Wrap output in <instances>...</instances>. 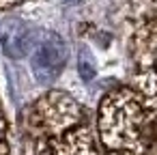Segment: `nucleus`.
Segmentation results:
<instances>
[{
    "label": "nucleus",
    "mask_w": 157,
    "mask_h": 155,
    "mask_svg": "<svg viewBox=\"0 0 157 155\" xmlns=\"http://www.w3.org/2000/svg\"><path fill=\"white\" fill-rule=\"evenodd\" d=\"M20 2H24V0H0V9H7V7H13Z\"/></svg>",
    "instance_id": "f03ea898"
},
{
    "label": "nucleus",
    "mask_w": 157,
    "mask_h": 155,
    "mask_svg": "<svg viewBox=\"0 0 157 155\" xmlns=\"http://www.w3.org/2000/svg\"><path fill=\"white\" fill-rule=\"evenodd\" d=\"M63 65H65V48L58 39H54V43H43L35 54V73L43 82L52 80L63 69Z\"/></svg>",
    "instance_id": "f257e3e1"
}]
</instances>
